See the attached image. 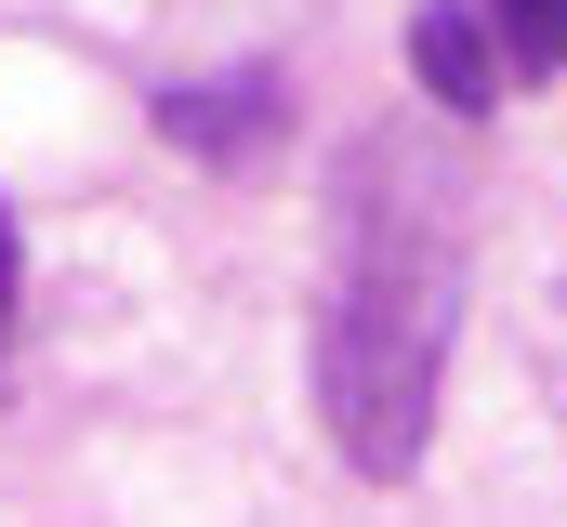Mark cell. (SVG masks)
<instances>
[{
    "label": "cell",
    "instance_id": "4",
    "mask_svg": "<svg viewBox=\"0 0 567 527\" xmlns=\"http://www.w3.org/2000/svg\"><path fill=\"white\" fill-rule=\"evenodd\" d=\"M488 27H502V66L515 80H555L567 66V0H488Z\"/></svg>",
    "mask_w": 567,
    "mask_h": 527
},
{
    "label": "cell",
    "instance_id": "1",
    "mask_svg": "<svg viewBox=\"0 0 567 527\" xmlns=\"http://www.w3.org/2000/svg\"><path fill=\"white\" fill-rule=\"evenodd\" d=\"M462 211L475 172L423 132H370L330 185V277H317V422L330 448L396 488L435 435L449 330H462Z\"/></svg>",
    "mask_w": 567,
    "mask_h": 527
},
{
    "label": "cell",
    "instance_id": "3",
    "mask_svg": "<svg viewBox=\"0 0 567 527\" xmlns=\"http://www.w3.org/2000/svg\"><path fill=\"white\" fill-rule=\"evenodd\" d=\"M158 132H172L185 158H265L290 132V80L251 66V80H212V93H158Z\"/></svg>",
    "mask_w": 567,
    "mask_h": 527
},
{
    "label": "cell",
    "instance_id": "5",
    "mask_svg": "<svg viewBox=\"0 0 567 527\" xmlns=\"http://www.w3.org/2000/svg\"><path fill=\"white\" fill-rule=\"evenodd\" d=\"M0 330H13V211H0Z\"/></svg>",
    "mask_w": 567,
    "mask_h": 527
},
{
    "label": "cell",
    "instance_id": "2",
    "mask_svg": "<svg viewBox=\"0 0 567 527\" xmlns=\"http://www.w3.org/2000/svg\"><path fill=\"white\" fill-rule=\"evenodd\" d=\"M410 80H423L449 120H488V106L515 93V66H502V27H488L475 0H423V13H410Z\"/></svg>",
    "mask_w": 567,
    "mask_h": 527
}]
</instances>
